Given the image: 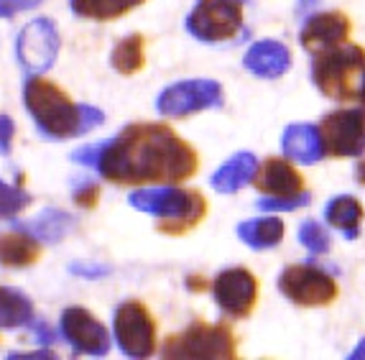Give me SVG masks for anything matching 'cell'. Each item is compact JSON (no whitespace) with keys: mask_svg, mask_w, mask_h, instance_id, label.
<instances>
[{"mask_svg":"<svg viewBox=\"0 0 365 360\" xmlns=\"http://www.w3.org/2000/svg\"><path fill=\"white\" fill-rule=\"evenodd\" d=\"M130 207L140 212L156 215V227L166 235H184L197 227L207 215V200L195 190H177V187H156V190H138L128 197Z\"/></svg>","mask_w":365,"mask_h":360,"instance_id":"cell-3","label":"cell"},{"mask_svg":"<svg viewBox=\"0 0 365 360\" xmlns=\"http://www.w3.org/2000/svg\"><path fill=\"white\" fill-rule=\"evenodd\" d=\"M212 294L227 317H248L258 302V281L248 269H227L212 281Z\"/></svg>","mask_w":365,"mask_h":360,"instance_id":"cell-12","label":"cell"},{"mask_svg":"<svg viewBox=\"0 0 365 360\" xmlns=\"http://www.w3.org/2000/svg\"><path fill=\"white\" fill-rule=\"evenodd\" d=\"M61 335L77 353L85 355H108L110 335L85 307H69L61 314Z\"/></svg>","mask_w":365,"mask_h":360,"instance_id":"cell-13","label":"cell"},{"mask_svg":"<svg viewBox=\"0 0 365 360\" xmlns=\"http://www.w3.org/2000/svg\"><path fill=\"white\" fill-rule=\"evenodd\" d=\"M31 205V195L16 184L0 182V220H11Z\"/></svg>","mask_w":365,"mask_h":360,"instance_id":"cell-26","label":"cell"},{"mask_svg":"<svg viewBox=\"0 0 365 360\" xmlns=\"http://www.w3.org/2000/svg\"><path fill=\"white\" fill-rule=\"evenodd\" d=\"M72 271L74 274H87V276H100V274H105L108 269H85V266H72Z\"/></svg>","mask_w":365,"mask_h":360,"instance_id":"cell-33","label":"cell"},{"mask_svg":"<svg viewBox=\"0 0 365 360\" xmlns=\"http://www.w3.org/2000/svg\"><path fill=\"white\" fill-rule=\"evenodd\" d=\"M24 103L31 118L46 138H74L103 125V110L92 105H77L64 95L61 87L34 74L24 87Z\"/></svg>","mask_w":365,"mask_h":360,"instance_id":"cell-2","label":"cell"},{"mask_svg":"<svg viewBox=\"0 0 365 360\" xmlns=\"http://www.w3.org/2000/svg\"><path fill=\"white\" fill-rule=\"evenodd\" d=\"M59 54V31L56 24L49 19H36L19 34L16 41V56L21 67L29 74H43L51 69Z\"/></svg>","mask_w":365,"mask_h":360,"instance_id":"cell-11","label":"cell"},{"mask_svg":"<svg viewBox=\"0 0 365 360\" xmlns=\"http://www.w3.org/2000/svg\"><path fill=\"white\" fill-rule=\"evenodd\" d=\"M113 330L128 358H151L156 353V322L140 302H123L113 317Z\"/></svg>","mask_w":365,"mask_h":360,"instance_id":"cell-7","label":"cell"},{"mask_svg":"<svg viewBox=\"0 0 365 360\" xmlns=\"http://www.w3.org/2000/svg\"><path fill=\"white\" fill-rule=\"evenodd\" d=\"M355 174H358V182L365 187V161H360V164H358V171H355Z\"/></svg>","mask_w":365,"mask_h":360,"instance_id":"cell-35","label":"cell"},{"mask_svg":"<svg viewBox=\"0 0 365 360\" xmlns=\"http://www.w3.org/2000/svg\"><path fill=\"white\" fill-rule=\"evenodd\" d=\"M245 69L256 74V77H263V80H276L281 74L292 67V54L281 41H258L253 43L248 51H245L243 59Z\"/></svg>","mask_w":365,"mask_h":360,"instance_id":"cell-16","label":"cell"},{"mask_svg":"<svg viewBox=\"0 0 365 360\" xmlns=\"http://www.w3.org/2000/svg\"><path fill=\"white\" fill-rule=\"evenodd\" d=\"M43 0H0V19H13L16 13L34 11Z\"/></svg>","mask_w":365,"mask_h":360,"instance_id":"cell-30","label":"cell"},{"mask_svg":"<svg viewBox=\"0 0 365 360\" xmlns=\"http://www.w3.org/2000/svg\"><path fill=\"white\" fill-rule=\"evenodd\" d=\"M13 135H16V125H13V120L8 115H0V153H3V156L11 153Z\"/></svg>","mask_w":365,"mask_h":360,"instance_id":"cell-31","label":"cell"},{"mask_svg":"<svg viewBox=\"0 0 365 360\" xmlns=\"http://www.w3.org/2000/svg\"><path fill=\"white\" fill-rule=\"evenodd\" d=\"M319 135H322L324 153L335 159H350V156H363L365 151V113L363 110H335L327 113L319 123Z\"/></svg>","mask_w":365,"mask_h":360,"instance_id":"cell-10","label":"cell"},{"mask_svg":"<svg viewBox=\"0 0 365 360\" xmlns=\"http://www.w3.org/2000/svg\"><path fill=\"white\" fill-rule=\"evenodd\" d=\"M324 217L332 227L345 232V238L355 240L360 235V222H363V205L355 197H335L324 210Z\"/></svg>","mask_w":365,"mask_h":360,"instance_id":"cell-22","label":"cell"},{"mask_svg":"<svg viewBox=\"0 0 365 360\" xmlns=\"http://www.w3.org/2000/svg\"><path fill=\"white\" fill-rule=\"evenodd\" d=\"M314 3H317V0H299V8H302V11H307V8H312Z\"/></svg>","mask_w":365,"mask_h":360,"instance_id":"cell-36","label":"cell"},{"mask_svg":"<svg viewBox=\"0 0 365 360\" xmlns=\"http://www.w3.org/2000/svg\"><path fill=\"white\" fill-rule=\"evenodd\" d=\"M161 355L169 360H184V358H212V360H227L235 358V335L227 324H207L195 322L179 335H171L161 348Z\"/></svg>","mask_w":365,"mask_h":360,"instance_id":"cell-5","label":"cell"},{"mask_svg":"<svg viewBox=\"0 0 365 360\" xmlns=\"http://www.w3.org/2000/svg\"><path fill=\"white\" fill-rule=\"evenodd\" d=\"M299 240H302V245L309 250L312 256H322V253H327L329 250L327 230L314 220H307L304 225L299 227Z\"/></svg>","mask_w":365,"mask_h":360,"instance_id":"cell-27","label":"cell"},{"mask_svg":"<svg viewBox=\"0 0 365 360\" xmlns=\"http://www.w3.org/2000/svg\"><path fill=\"white\" fill-rule=\"evenodd\" d=\"M281 146L292 161L299 164H317V161L324 156V143L319 128L309 125V123H294L284 130V138H281Z\"/></svg>","mask_w":365,"mask_h":360,"instance_id":"cell-17","label":"cell"},{"mask_svg":"<svg viewBox=\"0 0 365 360\" xmlns=\"http://www.w3.org/2000/svg\"><path fill=\"white\" fill-rule=\"evenodd\" d=\"M31 330H34V335H36L38 342H54L56 335L46 327L43 322H36V324H31Z\"/></svg>","mask_w":365,"mask_h":360,"instance_id":"cell-32","label":"cell"},{"mask_svg":"<svg viewBox=\"0 0 365 360\" xmlns=\"http://www.w3.org/2000/svg\"><path fill=\"white\" fill-rule=\"evenodd\" d=\"M279 289L289 302L299 307H327L335 302L337 284L317 266H289L281 271Z\"/></svg>","mask_w":365,"mask_h":360,"instance_id":"cell-9","label":"cell"},{"mask_svg":"<svg viewBox=\"0 0 365 360\" xmlns=\"http://www.w3.org/2000/svg\"><path fill=\"white\" fill-rule=\"evenodd\" d=\"M312 197L307 192H299V195L292 197H266V200L258 202V207L266 210V212H292V210H299L309 205Z\"/></svg>","mask_w":365,"mask_h":360,"instance_id":"cell-28","label":"cell"},{"mask_svg":"<svg viewBox=\"0 0 365 360\" xmlns=\"http://www.w3.org/2000/svg\"><path fill=\"white\" fill-rule=\"evenodd\" d=\"M34 322V304L24 292L11 287H0V327L16 330Z\"/></svg>","mask_w":365,"mask_h":360,"instance_id":"cell-21","label":"cell"},{"mask_svg":"<svg viewBox=\"0 0 365 360\" xmlns=\"http://www.w3.org/2000/svg\"><path fill=\"white\" fill-rule=\"evenodd\" d=\"M100 177L113 184H179L200 169L197 151L164 123H133L103 140L95 161Z\"/></svg>","mask_w":365,"mask_h":360,"instance_id":"cell-1","label":"cell"},{"mask_svg":"<svg viewBox=\"0 0 365 360\" xmlns=\"http://www.w3.org/2000/svg\"><path fill=\"white\" fill-rule=\"evenodd\" d=\"M243 0H197L187 19V29L205 43H222L243 31Z\"/></svg>","mask_w":365,"mask_h":360,"instance_id":"cell-6","label":"cell"},{"mask_svg":"<svg viewBox=\"0 0 365 360\" xmlns=\"http://www.w3.org/2000/svg\"><path fill=\"white\" fill-rule=\"evenodd\" d=\"M110 64H113V69L125 74V77L140 72L143 64H146V56H143V36H140V34H130V36H125L123 41H118L115 49H113V56H110Z\"/></svg>","mask_w":365,"mask_h":360,"instance_id":"cell-25","label":"cell"},{"mask_svg":"<svg viewBox=\"0 0 365 360\" xmlns=\"http://www.w3.org/2000/svg\"><path fill=\"white\" fill-rule=\"evenodd\" d=\"M74 217L64 210H41V212L29 222H21L19 230L29 232L31 238L46 240V243H56L72 230Z\"/></svg>","mask_w":365,"mask_h":360,"instance_id":"cell-20","label":"cell"},{"mask_svg":"<svg viewBox=\"0 0 365 360\" xmlns=\"http://www.w3.org/2000/svg\"><path fill=\"white\" fill-rule=\"evenodd\" d=\"M222 105V87L215 80H187L166 87L156 100V108L166 118H187L200 110Z\"/></svg>","mask_w":365,"mask_h":360,"instance_id":"cell-8","label":"cell"},{"mask_svg":"<svg viewBox=\"0 0 365 360\" xmlns=\"http://www.w3.org/2000/svg\"><path fill=\"white\" fill-rule=\"evenodd\" d=\"M350 19L340 11H327V13H317L302 26V34H299V41L307 51L317 54V51L329 49V46H337V43H345L347 34H350Z\"/></svg>","mask_w":365,"mask_h":360,"instance_id":"cell-14","label":"cell"},{"mask_svg":"<svg viewBox=\"0 0 365 360\" xmlns=\"http://www.w3.org/2000/svg\"><path fill=\"white\" fill-rule=\"evenodd\" d=\"M253 184H256L263 195H271V197H292L299 195V192H304L302 174L284 159H268L261 169H256Z\"/></svg>","mask_w":365,"mask_h":360,"instance_id":"cell-15","label":"cell"},{"mask_svg":"<svg viewBox=\"0 0 365 360\" xmlns=\"http://www.w3.org/2000/svg\"><path fill=\"white\" fill-rule=\"evenodd\" d=\"M143 0H69L74 16L87 21H115L133 8H138Z\"/></svg>","mask_w":365,"mask_h":360,"instance_id":"cell-24","label":"cell"},{"mask_svg":"<svg viewBox=\"0 0 365 360\" xmlns=\"http://www.w3.org/2000/svg\"><path fill=\"white\" fill-rule=\"evenodd\" d=\"M100 200V190L95 182H79L77 187H74V202H77L79 207H95Z\"/></svg>","mask_w":365,"mask_h":360,"instance_id":"cell-29","label":"cell"},{"mask_svg":"<svg viewBox=\"0 0 365 360\" xmlns=\"http://www.w3.org/2000/svg\"><path fill=\"white\" fill-rule=\"evenodd\" d=\"M365 77V49L358 43H337L314 54L312 80L317 90L332 100H353Z\"/></svg>","mask_w":365,"mask_h":360,"instance_id":"cell-4","label":"cell"},{"mask_svg":"<svg viewBox=\"0 0 365 360\" xmlns=\"http://www.w3.org/2000/svg\"><path fill=\"white\" fill-rule=\"evenodd\" d=\"M38 256H41V248L29 232L19 230L0 235V263L8 269H26L31 263H36Z\"/></svg>","mask_w":365,"mask_h":360,"instance_id":"cell-19","label":"cell"},{"mask_svg":"<svg viewBox=\"0 0 365 360\" xmlns=\"http://www.w3.org/2000/svg\"><path fill=\"white\" fill-rule=\"evenodd\" d=\"M353 360H365V340H360V345L353 350V355H350Z\"/></svg>","mask_w":365,"mask_h":360,"instance_id":"cell-34","label":"cell"},{"mask_svg":"<svg viewBox=\"0 0 365 360\" xmlns=\"http://www.w3.org/2000/svg\"><path fill=\"white\" fill-rule=\"evenodd\" d=\"M358 98L363 100V108H365V77H363V85H360V90H358Z\"/></svg>","mask_w":365,"mask_h":360,"instance_id":"cell-37","label":"cell"},{"mask_svg":"<svg viewBox=\"0 0 365 360\" xmlns=\"http://www.w3.org/2000/svg\"><path fill=\"white\" fill-rule=\"evenodd\" d=\"M237 235L245 245L256 250L274 248L284 238V222L279 217H261V220H248L237 225Z\"/></svg>","mask_w":365,"mask_h":360,"instance_id":"cell-23","label":"cell"},{"mask_svg":"<svg viewBox=\"0 0 365 360\" xmlns=\"http://www.w3.org/2000/svg\"><path fill=\"white\" fill-rule=\"evenodd\" d=\"M258 169V159L253 153L240 151L235 153L227 164H222L212 174V187L222 195H232V192L243 190L245 184L253 182V174Z\"/></svg>","mask_w":365,"mask_h":360,"instance_id":"cell-18","label":"cell"}]
</instances>
